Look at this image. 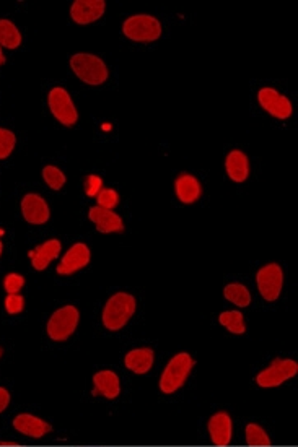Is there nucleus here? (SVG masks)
Here are the masks:
<instances>
[{
    "instance_id": "f257e3e1",
    "label": "nucleus",
    "mask_w": 298,
    "mask_h": 447,
    "mask_svg": "<svg viewBox=\"0 0 298 447\" xmlns=\"http://www.w3.org/2000/svg\"><path fill=\"white\" fill-rule=\"evenodd\" d=\"M135 311L134 296L128 293H117L108 301L103 311V324L108 330H119L123 328Z\"/></svg>"
},
{
    "instance_id": "f03ea898",
    "label": "nucleus",
    "mask_w": 298,
    "mask_h": 447,
    "mask_svg": "<svg viewBox=\"0 0 298 447\" xmlns=\"http://www.w3.org/2000/svg\"><path fill=\"white\" fill-rule=\"evenodd\" d=\"M70 66L75 75L88 85H101L108 79L105 62L92 54H75L70 59Z\"/></svg>"
},
{
    "instance_id": "7ed1b4c3",
    "label": "nucleus",
    "mask_w": 298,
    "mask_h": 447,
    "mask_svg": "<svg viewBox=\"0 0 298 447\" xmlns=\"http://www.w3.org/2000/svg\"><path fill=\"white\" fill-rule=\"evenodd\" d=\"M192 364L194 361L188 353L176 355L168 363L163 374H161L160 389L163 390L165 394H173L175 390H178L179 387L184 384V381L188 379Z\"/></svg>"
},
{
    "instance_id": "20e7f679",
    "label": "nucleus",
    "mask_w": 298,
    "mask_h": 447,
    "mask_svg": "<svg viewBox=\"0 0 298 447\" xmlns=\"http://www.w3.org/2000/svg\"><path fill=\"white\" fill-rule=\"evenodd\" d=\"M124 34L137 43H152L161 34V25L150 15H135L124 21Z\"/></svg>"
},
{
    "instance_id": "39448f33",
    "label": "nucleus",
    "mask_w": 298,
    "mask_h": 447,
    "mask_svg": "<svg viewBox=\"0 0 298 447\" xmlns=\"http://www.w3.org/2000/svg\"><path fill=\"white\" fill-rule=\"evenodd\" d=\"M79 311L74 306H66L52 314L48 324V334L52 340L62 341L74 334L79 324Z\"/></svg>"
},
{
    "instance_id": "423d86ee",
    "label": "nucleus",
    "mask_w": 298,
    "mask_h": 447,
    "mask_svg": "<svg viewBox=\"0 0 298 447\" xmlns=\"http://www.w3.org/2000/svg\"><path fill=\"white\" fill-rule=\"evenodd\" d=\"M297 372L298 364L292 359H274L268 369L257 374L256 382L261 387H277L295 376Z\"/></svg>"
},
{
    "instance_id": "0eeeda50",
    "label": "nucleus",
    "mask_w": 298,
    "mask_h": 447,
    "mask_svg": "<svg viewBox=\"0 0 298 447\" xmlns=\"http://www.w3.org/2000/svg\"><path fill=\"white\" fill-rule=\"evenodd\" d=\"M49 108H51L54 117L64 126H74L79 119L74 103H72L69 93L64 88L51 90V93H49Z\"/></svg>"
},
{
    "instance_id": "6e6552de",
    "label": "nucleus",
    "mask_w": 298,
    "mask_h": 447,
    "mask_svg": "<svg viewBox=\"0 0 298 447\" xmlns=\"http://www.w3.org/2000/svg\"><path fill=\"white\" fill-rule=\"evenodd\" d=\"M284 275L277 264H269L257 272V288L264 299L274 301L279 298L282 290Z\"/></svg>"
},
{
    "instance_id": "1a4fd4ad",
    "label": "nucleus",
    "mask_w": 298,
    "mask_h": 447,
    "mask_svg": "<svg viewBox=\"0 0 298 447\" xmlns=\"http://www.w3.org/2000/svg\"><path fill=\"white\" fill-rule=\"evenodd\" d=\"M257 99L269 114L277 119H287L292 114V103L272 88H263L257 93Z\"/></svg>"
},
{
    "instance_id": "9d476101",
    "label": "nucleus",
    "mask_w": 298,
    "mask_h": 447,
    "mask_svg": "<svg viewBox=\"0 0 298 447\" xmlns=\"http://www.w3.org/2000/svg\"><path fill=\"white\" fill-rule=\"evenodd\" d=\"M106 3L103 0H77L70 8V15L74 21L80 25H88V23L97 21L105 13Z\"/></svg>"
},
{
    "instance_id": "9b49d317",
    "label": "nucleus",
    "mask_w": 298,
    "mask_h": 447,
    "mask_svg": "<svg viewBox=\"0 0 298 447\" xmlns=\"http://www.w3.org/2000/svg\"><path fill=\"white\" fill-rule=\"evenodd\" d=\"M21 212H23L25 220L31 225H43L49 220L48 203L36 194L25 195L21 200Z\"/></svg>"
},
{
    "instance_id": "f8f14e48",
    "label": "nucleus",
    "mask_w": 298,
    "mask_h": 447,
    "mask_svg": "<svg viewBox=\"0 0 298 447\" xmlns=\"http://www.w3.org/2000/svg\"><path fill=\"white\" fill-rule=\"evenodd\" d=\"M90 262V250L85 244L79 243L75 246H72L69 249V252L64 255L62 259L61 266H57V273L61 275H70L80 268H83L85 266H88Z\"/></svg>"
},
{
    "instance_id": "ddd939ff",
    "label": "nucleus",
    "mask_w": 298,
    "mask_h": 447,
    "mask_svg": "<svg viewBox=\"0 0 298 447\" xmlns=\"http://www.w3.org/2000/svg\"><path fill=\"white\" fill-rule=\"evenodd\" d=\"M88 218L97 225V230L99 232H121L124 230L123 220H121V217L112 212V210L93 207L90 208Z\"/></svg>"
},
{
    "instance_id": "4468645a",
    "label": "nucleus",
    "mask_w": 298,
    "mask_h": 447,
    "mask_svg": "<svg viewBox=\"0 0 298 447\" xmlns=\"http://www.w3.org/2000/svg\"><path fill=\"white\" fill-rule=\"evenodd\" d=\"M210 437L217 446H227L232 439V419L227 413H217L209 421Z\"/></svg>"
},
{
    "instance_id": "2eb2a0df",
    "label": "nucleus",
    "mask_w": 298,
    "mask_h": 447,
    "mask_svg": "<svg viewBox=\"0 0 298 447\" xmlns=\"http://www.w3.org/2000/svg\"><path fill=\"white\" fill-rule=\"evenodd\" d=\"M13 426H15L17 431L23 433V435H28L31 437H41L52 430L46 421L33 417V415H18V417L13 419Z\"/></svg>"
},
{
    "instance_id": "dca6fc26",
    "label": "nucleus",
    "mask_w": 298,
    "mask_h": 447,
    "mask_svg": "<svg viewBox=\"0 0 298 447\" xmlns=\"http://www.w3.org/2000/svg\"><path fill=\"white\" fill-rule=\"evenodd\" d=\"M59 254H61V243L57 239H49L39 246L38 249L31 250L30 257L33 261V267L36 270H44L51 261L59 257Z\"/></svg>"
},
{
    "instance_id": "f3484780",
    "label": "nucleus",
    "mask_w": 298,
    "mask_h": 447,
    "mask_svg": "<svg viewBox=\"0 0 298 447\" xmlns=\"http://www.w3.org/2000/svg\"><path fill=\"white\" fill-rule=\"evenodd\" d=\"M95 390L92 395H105L108 399H116L119 395V377L112 371L97 372L93 377Z\"/></svg>"
},
{
    "instance_id": "a211bd4d",
    "label": "nucleus",
    "mask_w": 298,
    "mask_h": 447,
    "mask_svg": "<svg viewBox=\"0 0 298 447\" xmlns=\"http://www.w3.org/2000/svg\"><path fill=\"white\" fill-rule=\"evenodd\" d=\"M227 172L235 182L246 181L248 175H250V163H248V157L240 150H235L227 157Z\"/></svg>"
},
{
    "instance_id": "6ab92c4d",
    "label": "nucleus",
    "mask_w": 298,
    "mask_h": 447,
    "mask_svg": "<svg viewBox=\"0 0 298 447\" xmlns=\"http://www.w3.org/2000/svg\"><path fill=\"white\" fill-rule=\"evenodd\" d=\"M176 194L183 203H192L201 197V184L191 175H183L176 179Z\"/></svg>"
},
{
    "instance_id": "aec40b11",
    "label": "nucleus",
    "mask_w": 298,
    "mask_h": 447,
    "mask_svg": "<svg viewBox=\"0 0 298 447\" xmlns=\"http://www.w3.org/2000/svg\"><path fill=\"white\" fill-rule=\"evenodd\" d=\"M153 364V351L150 348H139L129 351L126 357V366L137 374H146Z\"/></svg>"
},
{
    "instance_id": "412c9836",
    "label": "nucleus",
    "mask_w": 298,
    "mask_h": 447,
    "mask_svg": "<svg viewBox=\"0 0 298 447\" xmlns=\"http://www.w3.org/2000/svg\"><path fill=\"white\" fill-rule=\"evenodd\" d=\"M21 43V34L17 26L8 20H0V46L8 49H15Z\"/></svg>"
},
{
    "instance_id": "4be33fe9",
    "label": "nucleus",
    "mask_w": 298,
    "mask_h": 447,
    "mask_svg": "<svg viewBox=\"0 0 298 447\" xmlns=\"http://www.w3.org/2000/svg\"><path fill=\"white\" fill-rule=\"evenodd\" d=\"M223 295H225V298H227L228 301H232L233 304L240 306V308H246V306L251 303L250 291H248L246 286H243L240 284L228 285L227 288H225Z\"/></svg>"
},
{
    "instance_id": "5701e85b",
    "label": "nucleus",
    "mask_w": 298,
    "mask_h": 447,
    "mask_svg": "<svg viewBox=\"0 0 298 447\" xmlns=\"http://www.w3.org/2000/svg\"><path fill=\"white\" fill-rule=\"evenodd\" d=\"M219 321L222 326L228 328L232 334H245V322H243V314L238 311H227L220 314Z\"/></svg>"
},
{
    "instance_id": "b1692460",
    "label": "nucleus",
    "mask_w": 298,
    "mask_h": 447,
    "mask_svg": "<svg viewBox=\"0 0 298 447\" xmlns=\"http://www.w3.org/2000/svg\"><path fill=\"white\" fill-rule=\"evenodd\" d=\"M43 177L48 182V186L54 190L62 189V186L66 184V175H62L61 170H57L56 166H46L43 170Z\"/></svg>"
},
{
    "instance_id": "393cba45",
    "label": "nucleus",
    "mask_w": 298,
    "mask_h": 447,
    "mask_svg": "<svg viewBox=\"0 0 298 447\" xmlns=\"http://www.w3.org/2000/svg\"><path fill=\"white\" fill-rule=\"evenodd\" d=\"M246 441L250 446H269L270 441L263 428L257 425H248L246 428Z\"/></svg>"
},
{
    "instance_id": "a878e982",
    "label": "nucleus",
    "mask_w": 298,
    "mask_h": 447,
    "mask_svg": "<svg viewBox=\"0 0 298 447\" xmlns=\"http://www.w3.org/2000/svg\"><path fill=\"white\" fill-rule=\"evenodd\" d=\"M13 148H15V135H13V132L0 129V159L10 157Z\"/></svg>"
},
{
    "instance_id": "bb28decb",
    "label": "nucleus",
    "mask_w": 298,
    "mask_h": 447,
    "mask_svg": "<svg viewBox=\"0 0 298 447\" xmlns=\"http://www.w3.org/2000/svg\"><path fill=\"white\" fill-rule=\"evenodd\" d=\"M97 202H98V207L112 210L117 203H119V195H117L116 190L112 189H101L97 195Z\"/></svg>"
},
{
    "instance_id": "cd10ccee",
    "label": "nucleus",
    "mask_w": 298,
    "mask_h": 447,
    "mask_svg": "<svg viewBox=\"0 0 298 447\" xmlns=\"http://www.w3.org/2000/svg\"><path fill=\"white\" fill-rule=\"evenodd\" d=\"M25 278L18 273H8L6 277V281H3V286H6L8 295H18V291L23 288Z\"/></svg>"
},
{
    "instance_id": "c85d7f7f",
    "label": "nucleus",
    "mask_w": 298,
    "mask_h": 447,
    "mask_svg": "<svg viewBox=\"0 0 298 447\" xmlns=\"http://www.w3.org/2000/svg\"><path fill=\"white\" fill-rule=\"evenodd\" d=\"M6 308L8 314H18L23 311L25 308V299L23 296L20 295H8L6 299Z\"/></svg>"
},
{
    "instance_id": "c756f323",
    "label": "nucleus",
    "mask_w": 298,
    "mask_h": 447,
    "mask_svg": "<svg viewBox=\"0 0 298 447\" xmlns=\"http://www.w3.org/2000/svg\"><path fill=\"white\" fill-rule=\"evenodd\" d=\"M101 181H99V177L97 176H90L87 179V194L88 195H98V192L101 189Z\"/></svg>"
},
{
    "instance_id": "7c9ffc66",
    "label": "nucleus",
    "mask_w": 298,
    "mask_h": 447,
    "mask_svg": "<svg viewBox=\"0 0 298 447\" xmlns=\"http://www.w3.org/2000/svg\"><path fill=\"white\" fill-rule=\"evenodd\" d=\"M8 402H10V395H8V392L6 389L0 387V412H3V410L7 408Z\"/></svg>"
},
{
    "instance_id": "2f4dec72",
    "label": "nucleus",
    "mask_w": 298,
    "mask_h": 447,
    "mask_svg": "<svg viewBox=\"0 0 298 447\" xmlns=\"http://www.w3.org/2000/svg\"><path fill=\"white\" fill-rule=\"evenodd\" d=\"M0 446H12V447H15V446H17V442H7V441H0Z\"/></svg>"
},
{
    "instance_id": "473e14b6",
    "label": "nucleus",
    "mask_w": 298,
    "mask_h": 447,
    "mask_svg": "<svg viewBox=\"0 0 298 447\" xmlns=\"http://www.w3.org/2000/svg\"><path fill=\"white\" fill-rule=\"evenodd\" d=\"M2 63H6V56H3L2 49H0V66H2Z\"/></svg>"
},
{
    "instance_id": "72a5a7b5",
    "label": "nucleus",
    "mask_w": 298,
    "mask_h": 447,
    "mask_svg": "<svg viewBox=\"0 0 298 447\" xmlns=\"http://www.w3.org/2000/svg\"><path fill=\"white\" fill-rule=\"evenodd\" d=\"M2 249H3V248H2V243H0V254H2Z\"/></svg>"
}]
</instances>
